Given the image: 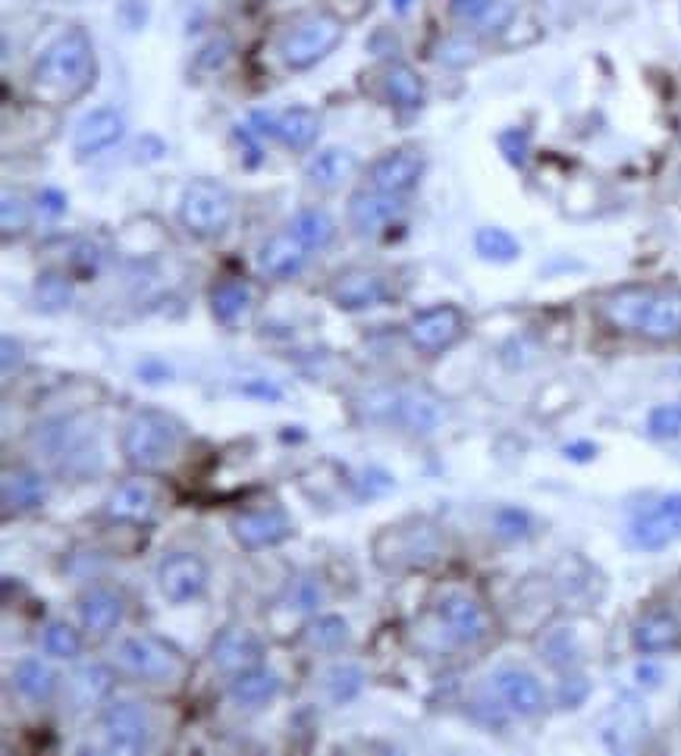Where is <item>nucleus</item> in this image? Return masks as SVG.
Segmentation results:
<instances>
[{
  "label": "nucleus",
  "instance_id": "1",
  "mask_svg": "<svg viewBox=\"0 0 681 756\" xmlns=\"http://www.w3.org/2000/svg\"><path fill=\"white\" fill-rule=\"evenodd\" d=\"M600 318L618 333L650 343H672L681 336L679 286H622L600 302Z\"/></svg>",
  "mask_w": 681,
  "mask_h": 756
},
{
  "label": "nucleus",
  "instance_id": "2",
  "mask_svg": "<svg viewBox=\"0 0 681 756\" xmlns=\"http://www.w3.org/2000/svg\"><path fill=\"white\" fill-rule=\"evenodd\" d=\"M94 82V47L86 29H66L44 47L32 69V94L42 104H72Z\"/></svg>",
  "mask_w": 681,
  "mask_h": 756
},
{
  "label": "nucleus",
  "instance_id": "3",
  "mask_svg": "<svg viewBox=\"0 0 681 756\" xmlns=\"http://www.w3.org/2000/svg\"><path fill=\"white\" fill-rule=\"evenodd\" d=\"M179 446H182V427L167 411H135L120 433V453L138 475L167 471L179 455Z\"/></svg>",
  "mask_w": 681,
  "mask_h": 756
},
{
  "label": "nucleus",
  "instance_id": "4",
  "mask_svg": "<svg viewBox=\"0 0 681 756\" xmlns=\"http://www.w3.org/2000/svg\"><path fill=\"white\" fill-rule=\"evenodd\" d=\"M443 559V537L427 519H405L373 537V563L383 571H424Z\"/></svg>",
  "mask_w": 681,
  "mask_h": 756
},
{
  "label": "nucleus",
  "instance_id": "5",
  "mask_svg": "<svg viewBox=\"0 0 681 756\" xmlns=\"http://www.w3.org/2000/svg\"><path fill=\"white\" fill-rule=\"evenodd\" d=\"M113 656L116 669L142 685H179L189 675V659L157 634H130Z\"/></svg>",
  "mask_w": 681,
  "mask_h": 756
},
{
  "label": "nucleus",
  "instance_id": "6",
  "mask_svg": "<svg viewBox=\"0 0 681 756\" xmlns=\"http://www.w3.org/2000/svg\"><path fill=\"white\" fill-rule=\"evenodd\" d=\"M236 201L226 186L214 179H196L179 198V223L196 238H217L233 223Z\"/></svg>",
  "mask_w": 681,
  "mask_h": 756
},
{
  "label": "nucleus",
  "instance_id": "7",
  "mask_svg": "<svg viewBox=\"0 0 681 756\" xmlns=\"http://www.w3.org/2000/svg\"><path fill=\"white\" fill-rule=\"evenodd\" d=\"M346 22L336 20L333 13H314L299 25H292L280 42V57L289 69H308L321 64L336 44L343 42Z\"/></svg>",
  "mask_w": 681,
  "mask_h": 756
},
{
  "label": "nucleus",
  "instance_id": "8",
  "mask_svg": "<svg viewBox=\"0 0 681 756\" xmlns=\"http://www.w3.org/2000/svg\"><path fill=\"white\" fill-rule=\"evenodd\" d=\"M152 715L145 707L132 703V700H120L110 703L108 710L98 719V735L104 751L120 756H138L148 751L152 744Z\"/></svg>",
  "mask_w": 681,
  "mask_h": 756
},
{
  "label": "nucleus",
  "instance_id": "9",
  "mask_svg": "<svg viewBox=\"0 0 681 756\" xmlns=\"http://www.w3.org/2000/svg\"><path fill=\"white\" fill-rule=\"evenodd\" d=\"M393 299V282L373 267H349L339 270L330 282V302L343 311H368Z\"/></svg>",
  "mask_w": 681,
  "mask_h": 756
},
{
  "label": "nucleus",
  "instance_id": "10",
  "mask_svg": "<svg viewBox=\"0 0 681 756\" xmlns=\"http://www.w3.org/2000/svg\"><path fill=\"white\" fill-rule=\"evenodd\" d=\"M208 565L196 553H167L157 565V587L167 603H196L208 590Z\"/></svg>",
  "mask_w": 681,
  "mask_h": 756
},
{
  "label": "nucleus",
  "instance_id": "11",
  "mask_svg": "<svg viewBox=\"0 0 681 756\" xmlns=\"http://www.w3.org/2000/svg\"><path fill=\"white\" fill-rule=\"evenodd\" d=\"M409 343L424 355H439L465 336V314L456 304H437L409 321Z\"/></svg>",
  "mask_w": 681,
  "mask_h": 756
},
{
  "label": "nucleus",
  "instance_id": "12",
  "mask_svg": "<svg viewBox=\"0 0 681 756\" xmlns=\"http://www.w3.org/2000/svg\"><path fill=\"white\" fill-rule=\"evenodd\" d=\"M230 531L242 549L258 553V549H270V546L289 541L295 534V524L280 505H267V509H245L239 515H233Z\"/></svg>",
  "mask_w": 681,
  "mask_h": 756
},
{
  "label": "nucleus",
  "instance_id": "13",
  "mask_svg": "<svg viewBox=\"0 0 681 756\" xmlns=\"http://www.w3.org/2000/svg\"><path fill=\"white\" fill-rule=\"evenodd\" d=\"M681 537V493H669V497L657 499L650 509H644L635 515L632 527H628V541L637 549L657 553L666 549L672 541Z\"/></svg>",
  "mask_w": 681,
  "mask_h": 756
},
{
  "label": "nucleus",
  "instance_id": "14",
  "mask_svg": "<svg viewBox=\"0 0 681 756\" xmlns=\"http://www.w3.org/2000/svg\"><path fill=\"white\" fill-rule=\"evenodd\" d=\"M208 659L226 678H233L239 671L258 669L264 663L261 637L255 631H248V627H223V631L214 634V641L208 647Z\"/></svg>",
  "mask_w": 681,
  "mask_h": 756
},
{
  "label": "nucleus",
  "instance_id": "15",
  "mask_svg": "<svg viewBox=\"0 0 681 756\" xmlns=\"http://www.w3.org/2000/svg\"><path fill=\"white\" fill-rule=\"evenodd\" d=\"M437 619L449 641L461 647H478L490 637V615L475 597L468 593H449L437 605Z\"/></svg>",
  "mask_w": 681,
  "mask_h": 756
},
{
  "label": "nucleus",
  "instance_id": "16",
  "mask_svg": "<svg viewBox=\"0 0 681 756\" xmlns=\"http://www.w3.org/2000/svg\"><path fill=\"white\" fill-rule=\"evenodd\" d=\"M647 725L650 722H647L644 703L637 697H632V693H625L600 719V737H603V744L610 751H615V754H628V751H635L637 744L647 737Z\"/></svg>",
  "mask_w": 681,
  "mask_h": 756
},
{
  "label": "nucleus",
  "instance_id": "17",
  "mask_svg": "<svg viewBox=\"0 0 681 756\" xmlns=\"http://www.w3.org/2000/svg\"><path fill=\"white\" fill-rule=\"evenodd\" d=\"M157 487L145 477H132V480H123L110 490L108 502H104V512H108L110 521L116 524H132V527H145L152 524L154 515H157Z\"/></svg>",
  "mask_w": 681,
  "mask_h": 756
},
{
  "label": "nucleus",
  "instance_id": "18",
  "mask_svg": "<svg viewBox=\"0 0 681 756\" xmlns=\"http://www.w3.org/2000/svg\"><path fill=\"white\" fill-rule=\"evenodd\" d=\"M402 208H405L402 194L380 192V189H361V192H355L349 198L346 216H349V226L355 236L373 238L380 236L395 216L402 214Z\"/></svg>",
  "mask_w": 681,
  "mask_h": 756
},
{
  "label": "nucleus",
  "instance_id": "19",
  "mask_svg": "<svg viewBox=\"0 0 681 756\" xmlns=\"http://www.w3.org/2000/svg\"><path fill=\"white\" fill-rule=\"evenodd\" d=\"M424 176V154L417 148H393L380 154L368 167V182L371 189L390 194H409Z\"/></svg>",
  "mask_w": 681,
  "mask_h": 756
},
{
  "label": "nucleus",
  "instance_id": "20",
  "mask_svg": "<svg viewBox=\"0 0 681 756\" xmlns=\"http://www.w3.org/2000/svg\"><path fill=\"white\" fill-rule=\"evenodd\" d=\"M126 135V120L123 113H116L113 108H98L86 113L76 126V135H72V148L79 157H91V154H101L113 148L120 138Z\"/></svg>",
  "mask_w": 681,
  "mask_h": 756
},
{
  "label": "nucleus",
  "instance_id": "21",
  "mask_svg": "<svg viewBox=\"0 0 681 756\" xmlns=\"http://www.w3.org/2000/svg\"><path fill=\"white\" fill-rule=\"evenodd\" d=\"M493 688L505 703V710L515 715H540L547 710V693L540 688V681L525 669H500L493 675Z\"/></svg>",
  "mask_w": 681,
  "mask_h": 756
},
{
  "label": "nucleus",
  "instance_id": "22",
  "mask_svg": "<svg viewBox=\"0 0 681 756\" xmlns=\"http://www.w3.org/2000/svg\"><path fill=\"white\" fill-rule=\"evenodd\" d=\"M47 499V480L32 468H7L0 480V502L3 515H22L42 509Z\"/></svg>",
  "mask_w": 681,
  "mask_h": 756
},
{
  "label": "nucleus",
  "instance_id": "23",
  "mask_svg": "<svg viewBox=\"0 0 681 756\" xmlns=\"http://www.w3.org/2000/svg\"><path fill=\"white\" fill-rule=\"evenodd\" d=\"M79 622L86 627L88 634H110L113 627L123 625V615H126V603L123 597L113 590V587H88L86 593L79 597Z\"/></svg>",
  "mask_w": 681,
  "mask_h": 756
},
{
  "label": "nucleus",
  "instance_id": "24",
  "mask_svg": "<svg viewBox=\"0 0 681 756\" xmlns=\"http://www.w3.org/2000/svg\"><path fill=\"white\" fill-rule=\"evenodd\" d=\"M308 264V248L292 236V233H280L270 236L258 252V270L270 280H289L295 274H302Z\"/></svg>",
  "mask_w": 681,
  "mask_h": 756
},
{
  "label": "nucleus",
  "instance_id": "25",
  "mask_svg": "<svg viewBox=\"0 0 681 756\" xmlns=\"http://www.w3.org/2000/svg\"><path fill=\"white\" fill-rule=\"evenodd\" d=\"M443 421L439 402L424 389H395L393 427L409 433H434Z\"/></svg>",
  "mask_w": 681,
  "mask_h": 756
},
{
  "label": "nucleus",
  "instance_id": "26",
  "mask_svg": "<svg viewBox=\"0 0 681 756\" xmlns=\"http://www.w3.org/2000/svg\"><path fill=\"white\" fill-rule=\"evenodd\" d=\"M280 691H283L280 675L264 669V666L239 671V675L230 678V700L236 707H242V710H264V707H270L280 697Z\"/></svg>",
  "mask_w": 681,
  "mask_h": 756
},
{
  "label": "nucleus",
  "instance_id": "27",
  "mask_svg": "<svg viewBox=\"0 0 681 756\" xmlns=\"http://www.w3.org/2000/svg\"><path fill=\"white\" fill-rule=\"evenodd\" d=\"M113 688H116V675H113V669L104 666V663L79 666V669L66 678V693H69V700H72L79 710L104 703L110 693H113Z\"/></svg>",
  "mask_w": 681,
  "mask_h": 756
},
{
  "label": "nucleus",
  "instance_id": "28",
  "mask_svg": "<svg viewBox=\"0 0 681 756\" xmlns=\"http://www.w3.org/2000/svg\"><path fill=\"white\" fill-rule=\"evenodd\" d=\"M632 641L640 653H662V649H672L681 644V625L679 619L666 609H654V612H644L637 619L635 631H632Z\"/></svg>",
  "mask_w": 681,
  "mask_h": 756
},
{
  "label": "nucleus",
  "instance_id": "29",
  "mask_svg": "<svg viewBox=\"0 0 681 756\" xmlns=\"http://www.w3.org/2000/svg\"><path fill=\"white\" fill-rule=\"evenodd\" d=\"M355 170H358V157H355L349 148H324V152H317L308 160L305 176L314 189L333 192V189H339L346 179H351Z\"/></svg>",
  "mask_w": 681,
  "mask_h": 756
},
{
  "label": "nucleus",
  "instance_id": "30",
  "mask_svg": "<svg viewBox=\"0 0 681 756\" xmlns=\"http://www.w3.org/2000/svg\"><path fill=\"white\" fill-rule=\"evenodd\" d=\"M13 688L32 700V703H51L57 691H60V675L51 669L47 663L35 659V656H25L13 666Z\"/></svg>",
  "mask_w": 681,
  "mask_h": 756
},
{
  "label": "nucleus",
  "instance_id": "31",
  "mask_svg": "<svg viewBox=\"0 0 681 756\" xmlns=\"http://www.w3.org/2000/svg\"><path fill=\"white\" fill-rule=\"evenodd\" d=\"M380 91L383 101H390L399 110H417L424 104V82L405 64H387L380 69Z\"/></svg>",
  "mask_w": 681,
  "mask_h": 756
},
{
  "label": "nucleus",
  "instance_id": "32",
  "mask_svg": "<svg viewBox=\"0 0 681 756\" xmlns=\"http://www.w3.org/2000/svg\"><path fill=\"white\" fill-rule=\"evenodd\" d=\"M255 308V289L245 280H223L211 292V311L223 326L242 324Z\"/></svg>",
  "mask_w": 681,
  "mask_h": 756
},
{
  "label": "nucleus",
  "instance_id": "33",
  "mask_svg": "<svg viewBox=\"0 0 681 756\" xmlns=\"http://www.w3.org/2000/svg\"><path fill=\"white\" fill-rule=\"evenodd\" d=\"M321 132V116L308 108H289L273 116V138H280L286 148L292 152H305L314 145Z\"/></svg>",
  "mask_w": 681,
  "mask_h": 756
},
{
  "label": "nucleus",
  "instance_id": "34",
  "mask_svg": "<svg viewBox=\"0 0 681 756\" xmlns=\"http://www.w3.org/2000/svg\"><path fill=\"white\" fill-rule=\"evenodd\" d=\"M289 233L299 238L308 252H321L336 238V220L324 208H302L289 220Z\"/></svg>",
  "mask_w": 681,
  "mask_h": 756
},
{
  "label": "nucleus",
  "instance_id": "35",
  "mask_svg": "<svg viewBox=\"0 0 681 756\" xmlns=\"http://www.w3.org/2000/svg\"><path fill=\"white\" fill-rule=\"evenodd\" d=\"M302 644L314 653H339L349 644V622L343 615H314L302 627Z\"/></svg>",
  "mask_w": 681,
  "mask_h": 756
},
{
  "label": "nucleus",
  "instance_id": "36",
  "mask_svg": "<svg viewBox=\"0 0 681 756\" xmlns=\"http://www.w3.org/2000/svg\"><path fill=\"white\" fill-rule=\"evenodd\" d=\"M365 688V671L358 669L355 663H336L330 666L327 675H324V691L333 703H349Z\"/></svg>",
  "mask_w": 681,
  "mask_h": 756
},
{
  "label": "nucleus",
  "instance_id": "37",
  "mask_svg": "<svg viewBox=\"0 0 681 756\" xmlns=\"http://www.w3.org/2000/svg\"><path fill=\"white\" fill-rule=\"evenodd\" d=\"M475 248L483 260H493V264H509L522 255V245L515 242L512 233H505L500 226H483L475 233Z\"/></svg>",
  "mask_w": 681,
  "mask_h": 756
},
{
  "label": "nucleus",
  "instance_id": "38",
  "mask_svg": "<svg viewBox=\"0 0 681 756\" xmlns=\"http://www.w3.org/2000/svg\"><path fill=\"white\" fill-rule=\"evenodd\" d=\"M324 603H327V587H324L321 578H314V575L295 578V581L289 583V590H286V605H289L292 612L314 615Z\"/></svg>",
  "mask_w": 681,
  "mask_h": 756
},
{
  "label": "nucleus",
  "instance_id": "39",
  "mask_svg": "<svg viewBox=\"0 0 681 756\" xmlns=\"http://www.w3.org/2000/svg\"><path fill=\"white\" fill-rule=\"evenodd\" d=\"M35 302L42 311H64L72 302V282L66 274H54V270H44L42 277L35 280Z\"/></svg>",
  "mask_w": 681,
  "mask_h": 756
},
{
  "label": "nucleus",
  "instance_id": "40",
  "mask_svg": "<svg viewBox=\"0 0 681 756\" xmlns=\"http://www.w3.org/2000/svg\"><path fill=\"white\" fill-rule=\"evenodd\" d=\"M42 647L54 659H79V653H82V634L69 625V622H51V625L44 627Z\"/></svg>",
  "mask_w": 681,
  "mask_h": 756
},
{
  "label": "nucleus",
  "instance_id": "41",
  "mask_svg": "<svg viewBox=\"0 0 681 756\" xmlns=\"http://www.w3.org/2000/svg\"><path fill=\"white\" fill-rule=\"evenodd\" d=\"M540 653L552 669H571L578 663V644L571 631H549L547 637L540 641Z\"/></svg>",
  "mask_w": 681,
  "mask_h": 756
},
{
  "label": "nucleus",
  "instance_id": "42",
  "mask_svg": "<svg viewBox=\"0 0 681 756\" xmlns=\"http://www.w3.org/2000/svg\"><path fill=\"white\" fill-rule=\"evenodd\" d=\"M29 220H32V211H29V201L22 198L20 192H3L0 198V230L3 236H20L29 230Z\"/></svg>",
  "mask_w": 681,
  "mask_h": 756
},
{
  "label": "nucleus",
  "instance_id": "43",
  "mask_svg": "<svg viewBox=\"0 0 681 756\" xmlns=\"http://www.w3.org/2000/svg\"><path fill=\"white\" fill-rule=\"evenodd\" d=\"M500 3H503V0H453V3H449V13H453V20L461 22V25H475V29L481 32L483 25H487V20L496 13Z\"/></svg>",
  "mask_w": 681,
  "mask_h": 756
},
{
  "label": "nucleus",
  "instance_id": "44",
  "mask_svg": "<svg viewBox=\"0 0 681 756\" xmlns=\"http://www.w3.org/2000/svg\"><path fill=\"white\" fill-rule=\"evenodd\" d=\"M647 431L657 440H676L681 436V402H666L657 405L647 418Z\"/></svg>",
  "mask_w": 681,
  "mask_h": 756
},
{
  "label": "nucleus",
  "instance_id": "45",
  "mask_svg": "<svg viewBox=\"0 0 681 756\" xmlns=\"http://www.w3.org/2000/svg\"><path fill=\"white\" fill-rule=\"evenodd\" d=\"M101 264H104V255H101V248L91 245V242H79V245L72 248V255H69V270H72L79 280L98 277Z\"/></svg>",
  "mask_w": 681,
  "mask_h": 756
},
{
  "label": "nucleus",
  "instance_id": "46",
  "mask_svg": "<svg viewBox=\"0 0 681 756\" xmlns=\"http://www.w3.org/2000/svg\"><path fill=\"white\" fill-rule=\"evenodd\" d=\"M493 527H496V534H500L503 541H525L527 531H531V519H527V512H522V509L505 505V509L496 512Z\"/></svg>",
  "mask_w": 681,
  "mask_h": 756
},
{
  "label": "nucleus",
  "instance_id": "47",
  "mask_svg": "<svg viewBox=\"0 0 681 756\" xmlns=\"http://www.w3.org/2000/svg\"><path fill=\"white\" fill-rule=\"evenodd\" d=\"M475 57H478V47L471 42H465V38H449V42L439 44L437 51V60L443 66H453V69H461V66L475 64Z\"/></svg>",
  "mask_w": 681,
  "mask_h": 756
},
{
  "label": "nucleus",
  "instance_id": "48",
  "mask_svg": "<svg viewBox=\"0 0 681 756\" xmlns=\"http://www.w3.org/2000/svg\"><path fill=\"white\" fill-rule=\"evenodd\" d=\"M500 148H503V154L509 157V164L525 167L527 152H531V138H527L525 130H505L503 135H500Z\"/></svg>",
  "mask_w": 681,
  "mask_h": 756
},
{
  "label": "nucleus",
  "instance_id": "49",
  "mask_svg": "<svg viewBox=\"0 0 681 756\" xmlns=\"http://www.w3.org/2000/svg\"><path fill=\"white\" fill-rule=\"evenodd\" d=\"M588 693H591L588 678H584V675H569V678L559 685V703H562L566 710H571V707H581V703L588 700Z\"/></svg>",
  "mask_w": 681,
  "mask_h": 756
},
{
  "label": "nucleus",
  "instance_id": "50",
  "mask_svg": "<svg viewBox=\"0 0 681 756\" xmlns=\"http://www.w3.org/2000/svg\"><path fill=\"white\" fill-rule=\"evenodd\" d=\"M324 3H327V10L336 16V20L355 22V20H361V16L371 10L373 0H324Z\"/></svg>",
  "mask_w": 681,
  "mask_h": 756
},
{
  "label": "nucleus",
  "instance_id": "51",
  "mask_svg": "<svg viewBox=\"0 0 681 756\" xmlns=\"http://www.w3.org/2000/svg\"><path fill=\"white\" fill-rule=\"evenodd\" d=\"M0 348H3V358H0L3 377H13V374L25 365V348H22L20 340H13V336H3V340H0Z\"/></svg>",
  "mask_w": 681,
  "mask_h": 756
},
{
  "label": "nucleus",
  "instance_id": "52",
  "mask_svg": "<svg viewBox=\"0 0 681 756\" xmlns=\"http://www.w3.org/2000/svg\"><path fill=\"white\" fill-rule=\"evenodd\" d=\"M38 208H42L47 216L66 214V194L57 192V189H42V192H38Z\"/></svg>",
  "mask_w": 681,
  "mask_h": 756
},
{
  "label": "nucleus",
  "instance_id": "53",
  "mask_svg": "<svg viewBox=\"0 0 681 756\" xmlns=\"http://www.w3.org/2000/svg\"><path fill=\"white\" fill-rule=\"evenodd\" d=\"M242 392L245 396H258V399H280L283 392L273 387V383H267V380H248V383H242Z\"/></svg>",
  "mask_w": 681,
  "mask_h": 756
},
{
  "label": "nucleus",
  "instance_id": "54",
  "mask_svg": "<svg viewBox=\"0 0 681 756\" xmlns=\"http://www.w3.org/2000/svg\"><path fill=\"white\" fill-rule=\"evenodd\" d=\"M635 678L644 685V688H657L659 681H662V669L654 666V663H640V666L635 669Z\"/></svg>",
  "mask_w": 681,
  "mask_h": 756
},
{
  "label": "nucleus",
  "instance_id": "55",
  "mask_svg": "<svg viewBox=\"0 0 681 756\" xmlns=\"http://www.w3.org/2000/svg\"><path fill=\"white\" fill-rule=\"evenodd\" d=\"M138 374H142L148 383H164V380L170 377V368H160V365L148 362V365H142V368H138Z\"/></svg>",
  "mask_w": 681,
  "mask_h": 756
},
{
  "label": "nucleus",
  "instance_id": "56",
  "mask_svg": "<svg viewBox=\"0 0 681 756\" xmlns=\"http://www.w3.org/2000/svg\"><path fill=\"white\" fill-rule=\"evenodd\" d=\"M566 455L578 458V462H588L591 455H596V446H591V443H574V446H566Z\"/></svg>",
  "mask_w": 681,
  "mask_h": 756
},
{
  "label": "nucleus",
  "instance_id": "57",
  "mask_svg": "<svg viewBox=\"0 0 681 756\" xmlns=\"http://www.w3.org/2000/svg\"><path fill=\"white\" fill-rule=\"evenodd\" d=\"M393 7L399 10V13H405V10L412 7V0H393Z\"/></svg>",
  "mask_w": 681,
  "mask_h": 756
},
{
  "label": "nucleus",
  "instance_id": "58",
  "mask_svg": "<svg viewBox=\"0 0 681 756\" xmlns=\"http://www.w3.org/2000/svg\"><path fill=\"white\" fill-rule=\"evenodd\" d=\"M676 194H679V204H681V174H679V192Z\"/></svg>",
  "mask_w": 681,
  "mask_h": 756
}]
</instances>
